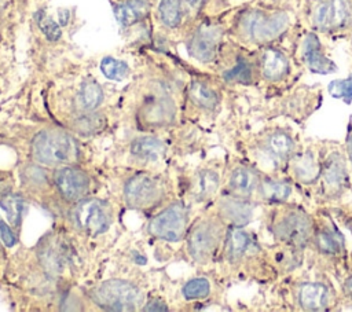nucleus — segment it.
I'll list each match as a JSON object with an SVG mask.
<instances>
[{
  "label": "nucleus",
  "instance_id": "nucleus-1",
  "mask_svg": "<svg viewBox=\"0 0 352 312\" xmlns=\"http://www.w3.org/2000/svg\"><path fill=\"white\" fill-rule=\"evenodd\" d=\"M296 23L297 15L293 11L249 1L234 12L228 32L235 43L249 49H257L283 41Z\"/></svg>",
  "mask_w": 352,
  "mask_h": 312
},
{
  "label": "nucleus",
  "instance_id": "nucleus-2",
  "mask_svg": "<svg viewBox=\"0 0 352 312\" xmlns=\"http://www.w3.org/2000/svg\"><path fill=\"white\" fill-rule=\"evenodd\" d=\"M296 15L304 27L323 37L352 36V0H302Z\"/></svg>",
  "mask_w": 352,
  "mask_h": 312
},
{
  "label": "nucleus",
  "instance_id": "nucleus-3",
  "mask_svg": "<svg viewBox=\"0 0 352 312\" xmlns=\"http://www.w3.org/2000/svg\"><path fill=\"white\" fill-rule=\"evenodd\" d=\"M260 82L270 87H280L287 84L294 76V66L297 59L293 52H290L280 43L264 45L254 49Z\"/></svg>",
  "mask_w": 352,
  "mask_h": 312
},
{
  "label": "nucleus",
  "instance_id": "nucleus-4",
  "mask_svg": "<svg viewBox=\"0 0 352 312\" xmlns=\"http://www.w3.org/2000/svg\"><path fill=\"white\" fill-rule=\"evenodd\" d=\"M271 231L280 242L293 247H302L312 239L314 224L301 208L283 206L275 212Z\"/></svg>",
  "mask_w": 352,
  "mask_h": 312
},
{
  "label": "nucleus",
  "instance_id": "nucleus-5",
  "mask_svg": "<svg viewBox=\"0 0 352 312\" xmlns=\"http://www.w3.org/2000/svg\"><path fill=\"white\" fill-rule=\"evenodd\" d=\"M301 25V23H300ZM297 25L294 27V49L293 55L297 62L316 74H330L337 70L334 60L327 55L326 45L322 43L320 34L309 30L301 25V32L297 34Z\"/></svg>",
  "mask_w": 352,
  "mask_h": 312
},
{
  "label": "nucleus",
  "instance_id": "nucleus-6",
  "mask_svg": "<svg viewBox=\"0 0 352 312\" xmlns=\"http://www.w3.org/2000/svg\"><path fill=\"white\" fill-rule=\"evenodd\" d=\"M32 150L34 158L45 165L72 164L78 155L77 144L72 136L55 129L37 133L33 139Z\"/></svg>",
  "mask_w": 352,
  "mask_h": 312
},
{
  "label": "nucleus",
  "instance_id": "nucleus-7",
  "mask_svg": "<svg viewBox=\"0 0 352 312\" xmlns=\"http://www.w3.org/2000/svg\"><path fill=\"white\" fill-rule=\"evenodd\" d=\"M94 301L109 311H133L142 304L139 289L124 280H107L92 291Z\"/></svg>",
  "mask_w": 352,
  "mask_h": 312
},
{
  "label": "nucleus",
  "instance_id": "nucleus-8",
  "mask_svg": "<svg viewBox=\"0 0 352 312\" xmlns=\"http://www.w3.org/2000/svg\"><path fill=\"white\" fill-rule=\"evenodd\" d=\"M221 77L226 82L238 85L260 84V73L256 58V51L249 49L236 43L230 52V62L223 69Z\"/></svg>",
  "mask_w": 352,
  "mask_h": 312
},
{
  "label": "nucleus",
  "instance_id": "nucleus-9",
  "mask_svg": "<svg viewBox=\"0 0 352 312\" xmlns=\"http://www.w3.org/2000/svg\"><path fill=\"white\" fill-rule=\"evenodd\" d=\"M226 29L223 25L212 21L202 22L188 40V52L202 63L213 62L221 49Z\"/></svg>",
  "mask_w": 352,
  "mask_h": 312
},
{
  "label": "nucleus",
  "instance_id": "nucleus-10",
  "mask_svg": "<svg viewBox=\"0 0 352 312\" xmlns=\"http://www.w3.org/2000/svg\"><path fill=\"white\" fill-rule=\"evenodd\" d=\"M72 220L76 228L89 235L104 232L111 223V209L100 199L81 201L72 212Z\"/></svg>",
  "mask_w": 352,
  "mask_h": 312
},
{
  "label": "nucleus",
  "instance_id": "nucleus-11",
  "mask_svg": "<svg viewBox=\"0 0 352 312\" xmlns=\"http://www.w3.org/2000/svg\"><path fill=\"white\" fill-rule=\"evenodd\" d=\"M221 239V225L214 220L198 223L190 232L188 250L198 263L208 261L216 252Z\"/></svg>",
  "mask_w": 352,
  "mask_h": 312
},
{
  "label": "nucleus",
  "instance_id": "nucleus-12",
  "mask_svg": "<svg viewBox=\"0 0 352 312\" xmlns=\"http://www.w3.org/2000/svg\"><path fill=\"white\" fill-rule=\"evenodd\" d=\"M187 214L183 205H172L160 212L148 223V232L160 239L177 242L186 230Z\"/></svg>",
  "mask_w": 352,
  "mask_h": 312
},
{
  "label": "nucleus",
  "instance_id": "nucleus-13",
  "mask_svg": "<svg viewBox=\"0 0 352 312\" xmlns=\"http://www.w3.org/2000/svg\"><path fill=\"white\" fill-rule=\"evenodd\" d=\"M162 194V187L157 179L147 173H139L128 180L124 195L129 208L144 209L154 205Z\"/></svg>",
  "mask_w": 352,
  "mask_h": 312
},
{
  "label": "nucleus",
  "instance_id": "nucleus-14",
  "mask_svg": "<svg viewBox=\"0 0 352 312\" xmlns=\"http://www.w3.org/2000/svg\"><path fill=\"white\" fill-rule=\"evenodd\" d=\"M322 186L326 194L340 195L348 184V170L346 164L340 151H331L320 164V175Z\"/></svg>",
  "mask_w": 352,
  "mask_h": 312
},
{
  "label": "nucleus",
  "instance_id": "nucleus-15",
  "mask_svg": "<svg viewBox=\"0 0 352 312\" xmlns=\"http://www.w3.org/2000/svg\"><path fill=\"white\" fill-rule=\"evenodd\" d=\"M296 143L287 132L283 131H272L261 140H258V151L264 155L265 159L272 162L275 166L289 162V159L294 155Z\"/></svg>",
  "mask_w": 352,
  "mask_h": 312
},
{
  "label": "nucleus",
  "instance_id": "nucleus-16",
  "mask_svg": "<svg viewBox=\"0 0 352 312\" xmlns=\"http://www.w3.org/2000/svg\"><path fill=\"white\" fill-rule=\"evenodd\" d=\"M54 179L60 195L70 202L82 199V197L88 192L89 179L80 169L70 166L60 168L55 172Z\"/></svg>",
  "mask_w": 352,
  "mask_h": 312
},
{
  "label": "nucleus",
  "instance_id": "nucleus-17",
  "mask_svg": "<svg viewBox=\"0 0 352 312\" xmlns=\"http://www.w3.org/2000/svg\"><path fill=\"white\" fill-rule=\"evenodd\" d=\"M296 298L304 311H324L333 302V293L326 283L307 282L298 285Z\"/></svg>",
  "mask_w": 352,
  "mask_h": 312
},
{
  "label": "nucleus",
  "instance_id": "nucleus-18",
  "mask_svg": "<svg viewBox=\"0 0 352 312\" xmlns=\"http://www.w3.org/2000/svg\"><path fill=\"white\" fill-rule=\"evenodd\" d=\"M260 175L249 166H238L232 170L228 179L230 194L238 198L248 199L257 190Z\"/></svg>",
  "mask_w": 352,
  "mask_h": 312
},
{
  "label": "nucleus",
  "instance_id": "nucleus-19",
  "mask_svg": "<svg viewBox=\"0 0 352 312\" xmlns=\"http://www.w3.org/2000/svg\"><path fill=\"white\" fill-rule=\"evenodd\" d=\"M220 214L232 227H242L252 219V205L245 198L228 195L220 201Z\"/></svg>",
  "mask_w": 352,
  "mask_h": 312
},
{
  "label": "nucleus",
  "instance_id": "nucleus-20",
  "mask_svg": "<svg viewBox=\"0 0 352 312\" xmlns=\"http://www.w3.org/2000/svg\"><path fill=\"white\" fill-rule=\"evenodd\" d=\"M296 179L301 183H312L320 175V159L314 151L296 154L289 159Z\"/></svg>",
  "mask_w": 352,
  "mask_h": 312
},
{
  "label": "nucleus",
  "instance_id": "nucleus-21",
  "mask_svg": "<svg viewBox=\"0 0 352 312\" xmlns=\"http://www.w3.org/2000/svg\"><path fill=\"white\" fill-rule=\"evenodd\" d=\"M312 241L315 242L316 249L322 254H326V256H330V257L340 256L344 250L342 235L334 227L324 225L322 228L314 230Z\"/></svg>",
  "mask_w": 352,
  "mask_h": 312
},
{
  "label": "nucleus",
  "instance_id": "nucleus-22",
  "mask_svg": "<svg viewBox=\"0 0 352 312\" xmlns=\"http://www.w3.org/2000/svg\"><path fill=\"white\" fill-rule=\"evenodd\" d=\"M150 12L148 0H125L116 5L114 14L118 22L124 26H131L144 19Z\"/></svg>",
  "mask_w": 352,
  "mask_h": 312
},
{
  "label": "nucleus",
  "instance_id": "nucleus-23",
  "mask_svg": "<svg viewBox=\"0 0 352 312\" xmlns=\"http://www.w3.org/2000/svg\"><path fill=\"white\" fill-rule=\"evenodd\" d=\"M257 192H258V198L264 201L283 202L292 194V184L282 179L265 176V177H260Z\"/></svg>",
  "mask_w": 352,
  "mask_h": 312
},
{
  "label": "nucleus",
  "instance_id": "nucleus-24",
  "mask_svg": "<svg viewBox=\"0 0 352 312\" xmlns=\"http://www.w3.org/2000/svg\"><path fill=\"white\" fill-rule=\"evenodd\" d=\"M252 246L250 235L241 227H232L226 239V256L230 261H241Z\"/></svg>",
  "mask_w": 352,
  "mask_h": 312
},
{
  "label": "nucleus",
  "instance_id": "nucleus-25",
  "mask_svg": "<svg viewBox=\"0 0 352 312\" xmlns=\"http://www.w3.org/2000/svg\"><path fill=\"white\" fill-rule=\"evenodd\" d=\"M217 188L219 175L209 169L197 173L191 184V192L197 201H205L210 198L217 191Z\"/></svg>",
  "mask_w": 352,
  "mask_h": 312
},
{
  "label": "nucleus",
  "instance_id": "nucleus-26",
  "mask_svg": "<svg viewBox=\"0 0 352 312\" xmlns=\"http://www.w3.org/2000/svg\"><path fill=\"white\" fill-rule=\"evenodd\" d=\"M188 93H190V99L197 106L206 110H213L220 102V95L217 89H214L212 85L204 81H192L190 85Z\"/></svg>",
  "mask_w": 352,
  "mask_h": 312
},
{
  "label": "nucleus",
  "instance_id": "nucleus-27",
  "mask_svg": "<svg viewBox=\"0 0 352 312\" xmlns=\"http://www.w3.org/2000/svg\"><path fill=\"white\" fill-rule=\"evenodd\" d=\"M65 253L66 252L58 241H45L40 249V258L48 271L60 272L66 261Z\"/></svg>",
  "mask_w": 352,
  "mask_h": 312
},
{
  "label": "nucleus",
  "instance_id": "nucleus-28",
  "mask_svg": "<svg viewBox=\"0 0 352 312\" xmlns=\"http://www.w3.org/2000/svg\"><path fill=\"white\" fill-rule=\"evenodd\" d=\"M131 151L133 155L143 159H158L165 153V146L155 137L144 136L135 139L131 144Z\"/></svg>",
  "mask_w": 352,
  "mask_h": 312
},
{
  "label": "nucleus",
  "instance_id": "nucleus-29",
  "mask_svg": "<svg viewBox=\"0 0 352 312\" xmlns=\"http://www.w3.org/2000/svg\"><path fill=\"white\" fill-rule=\"evenodd\" d=\"M175 115L173 104L169 100H157L146 110V121L154 125L168 124Z\"/></svg>",
  "mask_w": 352,
  "mask_h": 312
},
{
  "label": "nucleus",
  "instance_id": "nucleus-30",
  "mask_svg": "<svg viewBox=\"0 0 352 312\" xmlns=\"http://www.w3.org/2000/svg\"><path fill=\"white\" fill-rule=\"evenodd\" d=\"M158 14L164 25L168 27H176L183 15V7L180 0H161L158 5Z\"/></svg>",
  "mask_w": 352,
  "mask_h": 312
},
{
  "label": "nucleus",
  "instance_id": "nucleus-31",
  "mask_svg": "<svg viewBox=\"0 0 352 312\" xmlns=\"http://www.w3.org/2000/svg\"><path fill=\"white\" fill-rule=\"evenodd\" d=\"M103 91L95 81H85L80 91V104L85 110H94L102 103Z\"/></svg>",
  "mask_w": 352,
  "mask_h": 312
},
{
  "label": "nucleus",
  "instance_id": "nucleus-32",
  "mask_svg": "<svg viewBox=\"0 0 352 312\" xmlns=\"http://www.w3.org/2000/svg\"><path fill=\"white\" fill-rule=\"evenodd\" d=\"M100 70L104 74V77L110 80H117V81L124 80L129 73V67L125 62L111 56H106L104 59H102Z\"/></svg>",
  "mask_w": 352,
  "mask_h": 312
},
{
  "label": "nucleus",
  "instance_id": "nucleus-33",
  "mask_svg": "<svg viewBox=\"0 0 352 312\" xmlns=\"http://www.w3.org/2000/svg\"><path fill=\"white\" fill-rule=\"evenodd\" d=\"M103 124H104L103 117L98 114H87V115L78 117L74 121L73 126L81 135H91L96 131H100L103 128Z\"/></svg>",
  "mask_w": 352,
  "mask_h": 312
},
{
  "label": "nucleus",
  "instance_id": "nucleus-34",
  "mask_svg": "<svg viewBox=\"0 0 352 312\" xmlns=\"http://www.w3.org/2000/svg\"><path fill=\"white\" fill-rule=\"evenodd\" d=\"M210 285L205 278H195L187 282L183 287V294L187 300H197L204 298L209 294Z\"/></svg>",
  "mask_w": 352,
  "mask_h": 312
},
{
  "label": "nucleus",
  "instance_id": "nucleus-35",
  "mask_svg": "<svg viewBox=\"0 0 352 312\" xmlns=\"http://www.w3.org/2000/svg\"><path fill=\"white\" fill-rule=\"evenodd\" d=\"M329 93L333 98L351 102L352 99V73L342 80H334L329 84Z\"/></svg>",
  "mask_w": 352,
  "mask_h": 312
},
{
  "label": "nucleus",
  "instance_id": "nucleus-36",
  "mask_svg": "<svg viewBox=\"0 0 352 312\" xmlns=\"http://www.w3.org/2000/svg\"><path fill=\"white\" fill-rule=\"evenodd\" d=\"M36 21H37L40 30L45 34V37L48 40L55 41L60 37V27L58 26L56 22H54V19L51 16H48L45 14V11H38L36 15Z\"/></svg>",
  "mask_w": 352,
  "mask_h": 312
},
{
  "label": "nucleus",
  "instance_id": "nucleus-37",
  "mask_svg": "<svg viewBox=\"0 0 352 312\" xmlns=\"http://www.w3.org/2000/svg\"><path fill=\"white\" fill-rule=\"evenodd\" d=\"M250 1L264 7H270V8H280V10H289V11L297 12L302 0H250Z\"/></svg>",
  "mask_w": 352,
  "mask_h": 312
},
{
  "label": "nucleus",
  "instance_id": "nucleus-38",
  "mask_svg": "<svg viewBox=\"0 0 352 312\" xmlns=\"http://www.w3.org/2000/svg\"><path fill=\"white\" fill-rule=\"evenodd\" d=\"M3 206L7 210L8 219L11 220V223L14 225H16L18 220H19V216H21V203H19V201L16 198L8 197L6 199V202H3Z\"/></svg>",
  "mask_w": 352,
  "mask_h": 312
},
{
  "label": "nucleus",
  "instance_id": "nucleus-39",
  "mask_svg": "<svg viewBox=\"0 0 352 312\" xmlns=\"http://www.w3.org/2000/svg\"><path fill=\"white\" fill-rule=\"evenodd\" d=\"M209 0H180L182 3V7H183V11L190 14V15H195L198 14L204 7L205 4L208 3Z\"/></svg>",
  "mask_w": 352,
  "mask_h": 312
},
{
  "label": "nucleus",
  "instance_id": "nucleus-40",
  "mask_svg": "<svg viewBox=\"0 0 352 312\" xmlns=\"http://www.w3.org/2000/svg\"><path fill=\"white\" fill-rule=\"evenodd\" d=\"M0 228H1V235H3V241H4V243H6L7 246H12L15 241H14V236H12V234H11L10 228H8V227H6L1 221H0Z\"/></svg>",
  "mask_w": 352,
  "mask_h": 312
},
{
  "label": "nucleus",
  "instance_id": "nucleus-41",
  "mask_svg": "<svg viewBox=\"0 0 352 312\" xmlns=\"http://www.w3.org/2000/svg\"><path fill=\"white\" fill-rule=\"evenodd\" d=\"M168 308L165 307L164 302L158 301V300H153L151 302H148L146 307H144V311H166Z\"/></svg>",
  "mask_w": 352,
  "mask_h": 312
},
{
  "label": "nucleus",
  "instance_id": "nucleus-42",
  "mask_svg": "<svg viewBox=\"0 0 352 312\" xmlns=\"http://www.w3.org/2000/svg\"><path fill=\"white\" fill-rule=\"evenodd\" d=\"M346 150H348V155H349V159L352 161V132L349 133V136H348V140H346Z\"/></svg>",
  "mask_w": 352,
  "mask_h": 312
}]
</instances>
